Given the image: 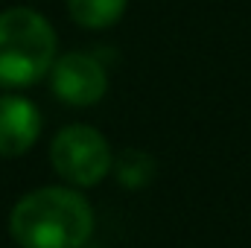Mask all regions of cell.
Masks as SVG:
<instances>
[{
	"mask_svg": "<svg viewBox=\"0 0 251 248\" xmlns=\"http://www.w3.org/2000/svg\"><path fill=\"white\" fill-rule=\"evenodd\" d=\"M9 234L21 248H82L94 234V210L70 187H41L12 207Z\"/></svg>",
	"mask_w": 251,
	"mask_h": 248,
	"instance_id": "cell-1",
	"label": "cell"
},
{
	"mask_svg": "<svg viewBox=\"0 0 251 248\" xmlns=\"http://www.w3.org/2000/svg\"><path fill=\"white\" fill-rule=\"evenodd\" d=\"M128 0H67L70 18L85 29H108L123 18Z\"/></svg>",
	"mask_w": 251,
	"mask_h": 248,
	"instance_id": "cell-6",
	"label": "cell"
},
{
	"mask_svg": "<svg viewBox=\"0 0 251 248\" xmlns=\"http://www.w3.org/2000/svg\"><path fill=\"white\" fill-rule=\"evenodd\" d=\"M50 85L62 102L73 108H88L105 97L108 73L91 53H64L50 67Z\"/></svg>",
	"mask_w": 251,
	"mask_h": 248,
	"instance_id": "cell-4",
	"label": "cell"
},
{
	"mask_svg": "<svg viewBox=\"0 0 251 248\" xmlns=\"http://www.w3.org/2000/svg\"><path fill=\"white\" fill-rule=\"evenodd\" d=\"M50 161L53 170L73 187H94L114 170L108 140L85 123L67 125L53 137Z\"/></svg>",
	"mask_w": 251,
	"mask_h": 248,
	"instance_id": "cell-3",
	"label": "cell"
},
{
	"mask_svg": "<svg viewBox=\"0 0 251 248\" xmlns=\"http://www.w3.org/2000/svg\"><path fill=\"white\" fill-rule=\"evenodd\" d=\"M59 59L53 24L32 6H9L0 12V85L29 88L50 73Z\"/></svg>",
	"mask_w": 251,
	"mask_h": 248,
	"instance_id": "cell-2",
	"label": "cell"
},
{
	"mask_svg": "<svg viewBox=\"0 0 251 248\" xmlns=\"http://www.w3.org/2000/svg\"><path fill=\"white\" fill-rule=\"evenodd\" d=\"M114 173H117V178H120L123 187L140 190V187H146L155 178L158 164H155V158H152L149 152H143V149H126V152L117 155V161H114Z\"/></svg>",
	"mask_w": 251,
	"mask_h": 248,
	"instance_id": "cell-7",
	"label": "cell"
},
{
	"mask_svg": "<svg viewBox=\"0 0 251 248\" xmlns=\"http://www.w3.org/2000/svg\"><path fill=\"white\" fill-rule=\"evenodd\" d=\"M41 134V111L21 94L0 97V158H18L35 146Z\"/></svg>",
	"mask_w": 251,
	"mask_h": 248,
	"instance_id": "cell-5",
	"label": "cell"
}]
</instances>
